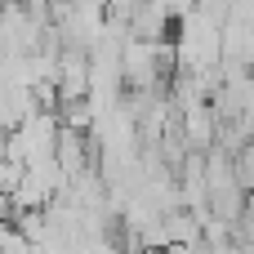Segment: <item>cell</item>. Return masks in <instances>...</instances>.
<instances>
[{"label": "cell", "mask_w": 254, "mask_h": 254, "mask_svg": "<svg viewBox=\"0 0 254 254\" xmlns=\"http://www.w3.org/2000/svg\"><path fill=\"white\" fill-rule=\"evenodd\" d=\"M156 254H210V241H201V246H161Z\"/></svg>", "instance_id": "3957f363"}, {"label": "cell", "mask_w": 254, "mask_h": 254, "mask_svg": "<svg viewBox=\"0 0 254 254\" xmlns=\"http://www.w3.org/2000/svg\"><path fill=\"white\" fill-rule=\"evenodd\" d=\"M232 165H237V183L254 196V138H246V143L232 152Z\"/></svg>", "instance_id": "7a4b0ae2"}, {"label": "cell", "mask_w": 254, "mask_h": 254, "mask_svg": "<svg viewBox=\"0 0 254 254\" xmlns=\"http://www.w3.org/2000/svg\"><path fill=\"white\" fill-rule=\"evenodd\" d=\"M58 138H63V125H58L49 112H36L31 121H22V125L4 138V152H9L18 165H36V161H54V156H58Z\"/></svg>", "instance_id": "6da1fadb"}]
</instances>
